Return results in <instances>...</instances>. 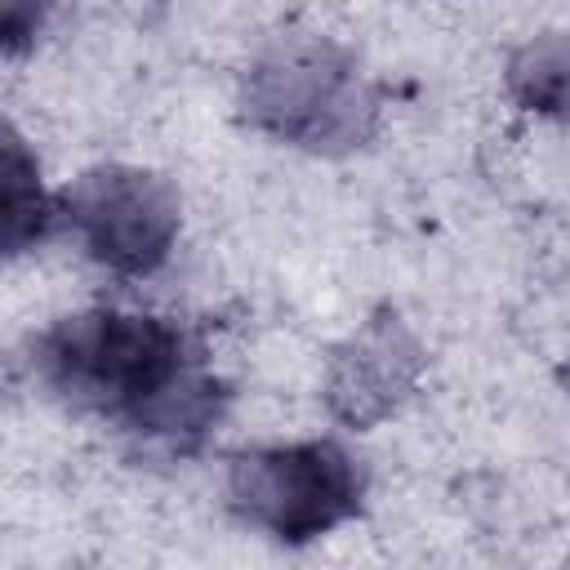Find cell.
<instances>
[{
    "label": "cell",
    "instance_id": "1",
    "mask_svg": "<svg viewBox=\"0 0 570 570\" xmlns=\"http://www.w3.org/2000/svg\"><path fill=\"white\" fill-rule=\"evenodd\" d=\"M31 361L71 405L169 445H196L227 405L223 383L191 356L183 330L147 312L94 307L62 316L36 338Z\"/></svg>",
    "mask_w": 570,
    "mask_h": 570
},
{
    "label": "cell",
    "instance_id": "3",
    "mask_svg": "<svg viewBox=\"0 0 570 570\" xmlns=\"http://www.w3.org/2000/svg\"><path fill=\"white\" fill-rule=\"evenodd\" d=\"M361 463L334 441L245 450L227 468L232 512L281 543H307L330 534L361 512Z\"/></svg>",
    "mask_w": 570,
    "mask_h": 570
},
{
    "label": "cell",
    "instance_id": "8",
    "mask_svg": "<svg viewBox=\"0 0 570 570\" xmlns=\"http://www.w3.org/2000/svg\"><path fill=\"white\" fill-rule=\"evenodd\" d=\"M40 27H45V0H0V36H4L9 58L36 45Z\"/></svg>",
    "mask_w": 570,
    "mask_h": 570
},
{
    "label": "cell",
    "instance_id": "4",
    "mask_svg": "<svg viewBox=\"0 0 570 570\" xmlns=\"http://www.w3.org/2000/svg\"><path fill=\"white\" fill-rule=\"evenodd\" d=\"M58 223L85 254L120 276L156 272L183 227L178 191L138 165H94L58 196Z\"/></svg>",
    "mask_w": 570,
    "mask_h": 570
},
{
    "label": "cell",
    "instance_id": "2",
    "mask_svg": "<svg viewBox=\"0 0 570 570\" xmlns=\"http://www.w3.org/2000/svg\"><path fill=\"white\" fill-rule=\"evenodd\" d=\"M240 116L298 151L347 156L379 129V94L361 62L325 36H276L245 67Z\"/></svg>",
    "mask_w": 570,
    "mask_h": 570
},
{
    "label": "cell",
    "instance_id": "7",
    "mask_svg": "<svg viewBox=\"0 0 570 570\" xmlns=\"http://www.w3.org/2000/svg\"><path fill=\"white\" fill-rule=\"evenodd\" d=\"M508 94L548 120H570V31H543L512 49Z\"/></svg>",
    "mask_w": 570,
    "mask_h": 570
},
{
    "label": "cell",
    "instance_id": "6",
    "mask_svg": "<svg viewBox=\"0 0 570 570\" xmlns=\"http://www.w3.org/2000/svg\"><path fill=\"white\" fill-rule=\"evenodd\" d=\"M0 174H4V218H0L4 223V254L18 258L36 240H45V232L58 223V196L45 191L40 165H36V156L27 151V142L13 125L4 129Z\"/></svg>",
    "mask_w": 570,
    "mask_h": 570
},
{
    "label": "cell",
    "instance_id": "5",
    "mask_svg": "<svg viewBox=\"0 0 570 570\" xmlns=\"http://www.w3.org/2000/svg\"><path fill=\"white\" fill-rule=\"evenodd\" d=\"M419 374H423L419 338L392 307H383L330 352L321 396L338 423L374 428L414 392Z\"/></svg>",
    "mask_w": 570,
    "mask_h": 570
}]
</instances>
